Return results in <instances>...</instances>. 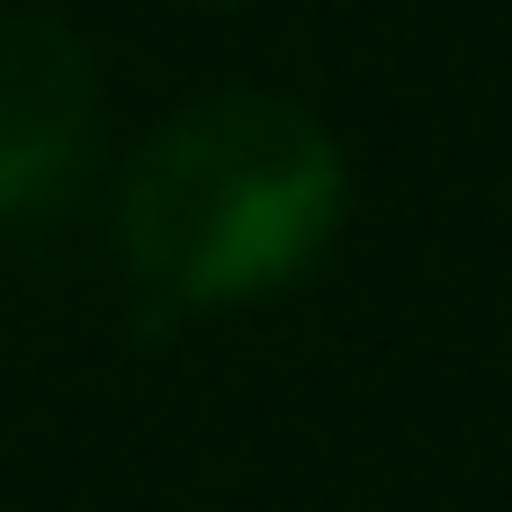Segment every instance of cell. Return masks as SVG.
I'll use <instances>...</instances> for the list:
<instances>
[{"label": "cell", "instance_id": "6da1fadb", "mask_svg": "<svg viewBox=\"0 0 512 512\" xmlns=\"http://www.w3.org/2000/svg\"><path fill=\"white\" fill-rule=\"evenodd\" d=\"M351 207L333 126L279 90H225L162 117L117 189V252L171 306H252L324 261Z\"/></svg>", "mask_w": 512, "mask_h": 512}, {"label": "cell", "instance_id": "7a4b0ae2", "mask_svg": "<svg viewBox=\"0 0 512 512\" xmlns=\"http://www.w3.org/2000/svg\"><path fill=\"white\" fill-rule=\"evenodd\" d=\"M99 144V72L63 18L0 9V225L81 180Z\"/></svg>", "mask_w": 512, "mask_h": 512}, {"label": "cell", "instance_id": "3957f363", "mask_svg": "<svg viewBox=\"0 0 512 512\" xmlns=\"http://www.w3.org/2000/svg\"><path fill=\"white\" fill-rule=\"evenodd\" d=\"M171 9H243V0H171Z\"/></svg>", "mask_w": 512, "mask_h": 512}]
</instances>
